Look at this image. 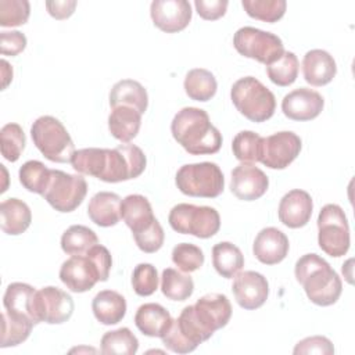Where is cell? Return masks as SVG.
<instances>
[{"instance_id": "obj_1", "label": "cell", "mask_w": 355, "mask_h": 355, "mask_svg": "<svg viewBox=\"0 0 355 355\" xmlns=\"http://www.w3.org/2000/svg\"><path fill=\"white\" fill-rule=\"evenodd\" d=\"M173 139L191 155L215 154L222 147V135L211 123L207 111L184 107L171 123Z\"/></svg>"}, {"instance_id": "obj_2", "label": "cell", "mask_w": 355, "mask_h": 355, "mask_svg": "<svg viewBox=\"0 0 355 355\" xmlns=\"http://www.w3.org/2000/svg\"><path fill=\"white\" fill-rule=\"evenodd\" d=\"M297 282L304 287L311 302L329 306L337 302L343 291V282L337 272L318 254H305L294 268Z\"/></svg>"}, {"instance_id": "obj_3", "label": "cell", "mask_w": 355, "mask_h": 355, "mask_svg": "<svg viewBox=\"0 0 355 355\" xmlns=\"http://www.w3.org/2000/svg\"><path fill=\"white\" fill-rule=\"evenodd\" d=\"M230 97L237 111L251 122H265L273 116L276 110L275 94L254 76L236 80Z\"/></svg>"}, {"instance_id": "obj_4", "label": "cell", "mask_w": 355, "mask_h": 355, "mask_svg": "<svg viewBox=\"0 0 355 355\" xmlns=\"http://www.w3.org/2000/svg\"><path fill=\"white\" fill-rule=\"evenodd\" d=\"M31 137L36 148L53 162H71L75 144L62 125V122L51 115L39 116L31 126Z\"/></svg>"}, {"instance_id": "obj_5", "label": "cell", "mask_w": 355, "mask_h": 355, "mask_svg": "<svg viewBox=\"0 0 355 355\" xmlns=\"http://www.w3.org/2000/svg\"><path fill=\"white\" fill-rule=\"evenodd\" d=\"M178 189L190 197L215 198L223 193L225 178L215 162L186 164L175 176Z\"/></svg>"}, {"instance_id": "obj_6", "label": "cell", "mask_w": 355, "mask_h": 355, "mask_svg": "<svg viewBox=\"0 0 355 355\" xmlns=\"http://www.w3.org/2000/svg\"><path fill=\"white\" fill-rule=\"evenodd\" d=\"M168 222L175 232L198 239H209L220 229V216L215 208L187 202L175 205L168 215Z\"/></svg>"}, {"instance_id": "obj_7", "label": "cell", "mask_w": 355, "mask_h": 355, "mask_svg": "<svg viewBox=\"0 0 355 355\" xmlns=\"http://www.w3.org/2000/svg\"><path fill=\"white\" fill-rule=\"evenodd\" d=\"M318 244L327 255L338 258L348 252L349 225L343 208L337 204H326L318 216Z\"/></svg>"}, {"instance_id": "obj_8", "label": "cell", "mask_w": 355, "mask_h": 355, "mask_svg": "<svg viewBox=\"0 0 355 355\" xmlns=\"http://www.w3.org/2000/svg\"><path fill=\"white\" fill-rule=\"evenodd\" d=\"M233 46L239 54L257 60L266 67L275 62L284 53L282 39L268 31L254 26H243L233 36Z\"/></svg>"}, {"instance_id": "obj_9", "label": "cell", "mask_w": 355, "mask_h": 355, "mask_svg": "<svg viewBox=\"0 0 355 355\" xmlns=\"http://www.w3.org/2000/svg\"><path fill=\"white\" fill-rule=\"evenodd\" d=\"M87 194V183L82 175H71L60 169H51L44 200L58 212L75 211Z\"/></svg>"}, {"instance_id": "obj_10", "label": "cell", "mask_w": 355, "mask_h": 355, "mask_svg": "<svg viewBox=\"0 0 355 355\" xmlns=\"http://www.w3.org/2000/svg\"><path fill=\"white\" fill-rule=\"evenodd\" d=\"M147 165L143 150L135 144H119L115 148H107L105 169L100 180L118 183L139 178Z\"/></svg>"}, {"instance_id": "obj_11", "label": "cell", "mask_w": 355, "mask_h": 355, "mask_svg": "<svg viewBox=\"0 0 355 355\" xmlns=\"http://www.w3.org/2000/svg\"><path fill=\"white\" fill-rule=\"evenodd\" d=\"M73 308L72 297L54 286H46L36 290L32 301V315L36 324L40 322L61 324L72 316Z\"/></svg>"}, {"instance_id": "obj_12", "label": "cell", "mask_w": 355, "mask_h": 355, "mask_svg": "<svg viewBox=\"0 0 355 355\" xmlns=\"http://www.w3.org/2000/svg\"><path fill=\"white\" fill-rule=\"evenodd\" d=\"M301 147L302 141L294 132L273 133L262 137L259 162L270 169H284L300 155Z\"/></svg>"}, {"instance_id": "obj_13", "label": "cell", "mask_w": 355, "mask_h": 355, "mask_svg": "<svg viewBox=\"0 0 355 355\" xmlns=\"http://www.w3.org/2000/svg\"><path fill=\"white\" fill-rule=\"evenodd\" d=\"M193 313L202 331L211 338L216 330L229 323L232 318V305L225 294L211 293L197 300L193 305Z\"/></svg>"}, {"instance_id": "obj_14", "label": "cell", "mask_w": 355, "mask_h": 355, "mask_svg": "<svg viewBox=\"0 0 355 355\" xmlns=\"http://www.w3.org/2000/svg\"><path fill=\"white\" fill-rule=\"evenodd\" d=\"M60 280L72 293H85L101 282V275L93 259L85 255H71L60 268Z\"/></svg>"}, {"instance_id": "obj_15", "label": "cell", "mask_w": 355, "mask_h": 355, "mask_svg": "<svg viewBox=\"0 0 355 355\" xmlns=\"http://www.w3.org/2000/svg\"><path fill=\"white\" fill-rule=\"evenodd\" d=\"M232 291L241 308L252 311L261 308L268 300L269 283L259 272L244 270L234 276Z\"/></svg>"}, {"instance_id": "obj_16", "label": "cell", "mask_w": 355, "mask_h": 355, "mask_svg": "<svg viewBox=\"0 0 355 355\" xmlns=\"http://www.w3.org/2000/svg\"><path fill=\"white\" fill-rule=\"evenodd\" d=\"M154 25L166 33L183 31L191 21V6L186 0H154L150 6Z\"/></svg>"}, {"instance_id": "obj_17", "label": "cell", "mask_w": 355, "mask_h": 355, "mask_svg": "<svg viewBox=\"0 0 355 355\" xmlns=\"http://www.w3.org/2000/svg\"><path fill=\"white\" fill-rule=\"evenodd\" d=\"M269 187V179L262 169L252 164L241 162L232 171L230 190L243 201L261 198Z\"/></svg>"}, {"instance_id": "obj_18", "label": "cell", "mask_w": 355, "mask_h": 355, "mask_svg": "<svg viewBox=\"0 0 355 355\" xmlns=\"http://www.w3.org/2000/svg\"><path fill=\"white\" fill-rule=\"evenodd\" d=\"M324 100L320 93L308 87H298L287 93L282 100L283 114L293 121L315 119L323 110Z\"/></svg>"}, {"instance_id": "obj_19", "label": "cell", "mask_w": 355, "mask_h": 355, "mask_svg": "<svg viewBox=\"0 0 355 355\" xmlns=\"http://www.w3.org/2000/svg\"><path fill=\"white\" fill-rule=\"evenodd\" d=\"M313 202L309 193L301 189H294L286 193L279 202V220L290 227L298 229L305 226L312 216Z\"/></svg>"}, {"instance_id": "obj_20", "label": "cell", "mask_w": 355, "mask_h": 355, "mask_svg": "<svg viewBox=\"0 0 355 355\" xmlns=\"http://www.w3.org/2000/svg\"><path fill=\"white\" fill-rule=\"evenodd\" d=\"M290 243L287 236L277 227L262 229L252 244L255 258L265 265H276L282 262L288 254Z\"/></svg>"}, {"instance_id": "obj_21", "label": "cell", "mask_w": 355, "mask_h": 355, "mask_svg": "<svg viewBox=\"0 0 355 355\" xmlns=\"http://www.w3.org/2000/svg\"><path fill=\"white\" fill-rule=\"evenodd\" d=\"M304 79L312 86H324L337 73V64L326 50L313 49L306 51L302 60Z\"/></svg>"}, {"instance_id": "obj_22", "label": "cell", "mask_w": 355, "mask_h": 355, "mask_svg": "<svg viewBox=\"0 0 355 355\" xmlns=\"http://www.w3.org/2000/svg\"><path fill=\"white\" fill-rule=\"evenodd\" d=\"M121 202L122 198L116 193L98 191L89 201L87 215L97 226H115L121 220Z\"/></svg>"}, {"instance_id": "obj_23", "label": "cell", "mask_w": 355, "mask_h": 355, "mask_svg": "<svg viewBox=\"0 0 355 355\" xmlns=\"http://www.w3.org/2000/svg\"><path fill=\"white\" fill-rule=\"evenodd\" d=\"M172 316L166 308L155 302H147L137 308L135 315L136 327L148 337H162L172 323Z\"/></svg>"}, {"instance_id": "obj_24", "label": "cell", "mask_w": 355, "mask_h": 355, "mask_svg": "<svg viewBox=\"0 0 355 355\" xmlns=\"http://www.w3.org/2000/svg\"><path fill=\"white\" fill-rule=\"evenodd\" d=\"M94 318L105 326L119 323L126 313V300L114 290H103L92 301Z\"/></svg>"}, {"instance_id": "obj_25", "label": "cell", "mask_w": 355, "mask_h": 355, "mask_svg": "<svg viewBox=\"0 0 355 355\" xmlns=\"http://www.w3.org/2000/svg\"><path fill=\"white\" fill-rule=\"evenodd\" d=\"M110 105L112 108L126 105L144 114L148 107V94L141 83L133 79L116 82L110 92Z\"/></svg>"}, {"instance_id": "obj_26", "label": "cell", "mask_w": 355, "mask_h": 355, "mask_svg": "<svg viewBox=\"0 0 355 355\" xmlns=\"http://www.w3.org/2000/svg\"><path fill=\"white\" fill-rule=\"evenodd\" d=\"M140 125L141 114L132 107H115L108 116L110 133L122 143H129L133 140L140 130Z\"/></svg>"}, {"instance_id": "obj_27", "label": "cell", "mask_w": 355, "mask_h": 355, "mask_svg": "<svg viewBox=\"0 0 355 355\" xmlns=\"http://www.w3.org/2000/svg\"><path fill=\"white\" fill-rule=\"evenodd\" d=\"M121 219H123L132 233H136L148 226L155 216L147 197L141 194H129L121 202Z\"/></svg>"}, {"instance_id": "obj_28", "label": "cell", "mask_w": 355, "mask_h": 355, "mask_svg": "<svg viewBox=\"0 0 355 355\" xmlns=\"http://www.w3.org/2000/svg\"><path fill=\"white\" fill-rule=\"evenodd\" d=\"M1 230L10 236L24 233L32 222V212L26 202L19 198H7L0 204Z\"/></svg>"}, {"instance_id": "obj_29", "label": "cell", "mask_w": 355, "mask_h": 355, "mask_svg": "<svg viewBox=\"0 0 355 355\" xmlns=\"http://www.w3.org/2000/svg\"><path fill=\"white\" fill-rule=\"evenodd\" d=\"M35 293H36L35 287L26 283L15 282L8 284L3 295L4 311H7L8 313L28 318L36 324L32 315V301H33Z\"/></svg>"}, {"instance_id": "obj_30", "label": "cell", "mask_w": 355, "mask_h": 355, "mask_svg": "<svg viewBox=\"0 0 355 355\" xmlns=\"http://www.w3.org/2000/svg\"><path fill=\"white\" fill-rule=\"evenodd\" d=\"M212 265L225 279L234 277L244 266V257L237 245L220 241L212 247Z\"/></svg>"}, {"instance_id": "obj_31", "label": "cell", "mask_w": 355, "mask_h": 355, "mask_svg": "<svg viewBox=\"0 0 355 355\" xmlns=\"http://www.w3.org/2000/svg\"><path fill=\"white\" fill-rule=\"evenodd\" d=\"M183 87L191 100L204 103L215 96L218 83L211 71L204 68H193L186 73Z\"/></svg>"}, {"instance_id": "obj_32", "label": "cell", "mask_w": 355, "mask_h": 355, "mask_svg": "<svg viewBox=\"0 0 355 355\" xmlns=\"http://www.w3.org/2000/svg\"><path fill=\"white\" fill-rule=\"evenodd\" d=\"M33 326H35V323L31 319L3 311L0 347L1 348L15 347V345L24 343L29 337Z\"/></svg>"}, {"instance_id": "obj_33", "label": "cell", "mask_w": 355, "mask_h": 355, "mask_svg": "<svg viewBox=\"0 0 355 355\" xmlns=\"http://www.w3.org/2000/svg\"><path fill=\"white\" fill-rule=\"evenodd\" d=\"M96 244L97 234L83 225H72L61 236V248L68 255H85Z\"/></svg>"}, {"instance_id": "obj_34", "label": "cell", "mask_w": 355, "mask_h": 355, "mask_svg": "<svg viewBox=\"0 0 355 355\" xmlns=\"http://www.w3.org/2000/svg\"><path fill=\"white\" fill-rule=\"evenodd\" d=\"M107 162V148L89 147L80 148L73 153L71 158L72 168L80 175H89L100 179L105 169Z\"/></svg>"}, {"instance_id": "obj_35", "label": "cell", "mask_w": 355, "mask_h": 355, "mask_svg": "<svg viewBox=\"0 0 355 355\" xmlns=\"http://www.w3.org/2000/svg\"><path fill=\"white\" fill-rule=\"evenodd\" d=\"M161 291L172 301H186L194 291V282L191 276L173 268H166L161 276Z\"/></svg>"}, {"instance_id": "obj_36", "label": "cell", "mask_w": 355, "mask_h": 355, "mask_svg": "<svg viewBox=\"0 0 355 355\" xmlns=\"http://www.w3.org/2000/svg\"><path fill=\"white\" fill-rule=\"evenodd\" d=\"M101 354L111 355H133L139 349V340L128 327L107 331L101 337Z\"/></svg>"}, {"instance_id": "obj_37", "label": "cell", "mask_w": 355, "mask_h": 355, "mask_svg": "<svg viewBox=\"0 0 355 355\" xmlns=\"http://www.w3.org/2000/svg\"><path fill=\"white\" fill-rule=\"evenodd\" d=\"M18 176H19L21 184L28 191L43 196L47 186H49L50 178H51V169H49L40 161L31 159V161H26L19 168Z\"/></svg>"}, {"instance_id": "obj_38", "label": "cell", "mask_w": 355, "mask_h": 355, "mask_svg": "<svg viewBox=\"0 0 355 355\" xmlns=\"http://www.w3.org/2000/svg\"><path fill=\"white\" fill-rule=\"evenodd\" d=\"M298 69L300 64L297 55L293 51H284L279 60L266 67V73L270 82L284 87L295 82L298 76Z\"/></svg>"}, {"instance_id": "obj_39", "label": "cell", "mask_w": 355, "mask_h": 355, "mask_svg": "<svg viewBox=\"0 0 355 355\" xmlns=\"http://www.w3.org/2000/svg\"><path fill=\"white\" fill-rule=\"evenodd\" d=\"M241 6L251 18L269 24L283 18L287 8L284 0H243Z\"/></svg>"}, {"instance_id": "obj_40", "label": "cell", "mask_w": 355, "mask_h": 355, "mask_svg": "<svg viewBox=\"0 0 355 355\" xmlns=\"http://www.w3.org/2000/svg\"><path fill=\"white\" fill-rule=\"evenodd\" d=\"M261 143L262 136L252 130H241L239 132L232 141V150L233 155L247 164L258 162L259 161V153H261Z\"/></svg>"}, {"instance_id": "obj_41", "label": "cell", "mask_w": 355, "mask_h": 355, "mask_svg": "<svg viewBox=\"0 0 355 355\" xmlns=\"http://www.w3.org/2000/svg\"><path fill=\"white\" fill-rule=\"evenodd\" d=\"M0 143L3 157L10 162H15L21 157L26 144L22 128L14 122L4 125L0 130Z\"/></svg>"}, {"instance_id": "obj_42", "label": "cell", "mask_w": 355, "mask_h": 355, "mask_svg": "<svg viewBox=\"0 0 355 355\" xmlns=\"http://www.w3.org/2000/svg\"><path fill=\"white\" fill-rule=\"evenodd\" d=\"M172 262L180 272L190 273L200 269L204 263V252L191 243H180L172 250Z\"/></svg>"}, {"instance_id": "obj_43", "label": "cell", "mask_w": 355, "mask_h": 355, "mask_svg": "<svg viewBox=\"0 0 355 355\" xmlns=\"http://www.w3.org/2000/svg\"><path fill=\"white\" fill-rule=\"evenodd\" d=\"M31 14V4L26 0H0V25H24Z\"/></svg>"}, {"instance_id": "obj_44", "label": "cell", "mask_w": 355, "mask_h": 355, "mask_svg": "<svg viewBox=\"0 0 355 355\" xmlns=\"http://www.w3.org/2000/svg\"><path fill=\"white\" fill-rule=\"evenodd\" d=\"M132 287L140 297H148L158 288V273L151 263H139L132 273Z\"/></svg>"}, {"instance_id": "obj_45", "label": "cell", "mask_w": 355, "mask_h": 355, "mask_svg": "<svg viewBox=\"0 0 355 355\" xmlns=\"http://www.w3.org/2000/svg\"><path fill=\"white\" fill-rule=\"evenodd\" d=\"M133 239L136 241V245L143 252L153 254V252H157L162 247L164 240H165V233H164L161 223L155 218L148 226L133 233Z\"/></svg>"}, {"instance_id": "obj_46", "label": "cell", "mask_w": 355, "mask_h": 355, "mask_svg": "<svg viewBox=\"0 0 355 355\" xmlns=\"http://www.w3.org/2000/svg\"><path fill=\"white\" fill-rule=\"evenodd\" d=\"M295 355L300 354H319V355H331L334 354L333 343L324 336H312L298 341L293 349Z\"/></svg>"}, {"instance_id": "obj_47", "label": "cell", "mask_w": 355, "mask_h": 355, "mask_svg": "<svg viewBox=\"0 0 355 355\" xmlns=\"http://www.w3.org/2000/svg\"><path fill=\"white\" fill-rule=\"evenodd\" d=\"M26 47V36L19 31L0 32V49L3 55H18Z\"/></svg>"}, {"instance_id": "obj_48", "label": "cell", "mask_w": 355, "mask_h": 355, "mask_svg": "<svg viewBox=\"0 0 355 355\" xmlns=\"http://www.w3.org/2000/svg\"><path fill=\"white\" fill-rule=\"evenodd\" d=\"M226 0H196L194 6L198 15L207 21H215L226 14L227 10Z\"/></svg>"}, {"instance_id": "obj_49", "label": "cell", "mask_w": 355, "mask_h": 355, "mask_svg": "<svg viewBox=\"0 0 355 355\" xmlns=\"http://www.w3.org/2000/svg\"><path fill=\"white\" fill-rule=\"evenodd\" d=\"M76 7L75 0H62V1H46L47 12L55 19L69 18Z\"/></svg>"}, {"instance_id": "obj_50", "label": "cell", "mask_w": 355, "mask_h": 355, "mask_svg": "<svg viewBox=\"0 0 355 355\" xmlns=\"http://www.w3.org/2000/svg\"><path fill=\"white\" fill-rule=\"evenodd\" d=\"M1 73H3V89L12 80V68L6 60H1Z\"/></svg>"}]
</instances>
